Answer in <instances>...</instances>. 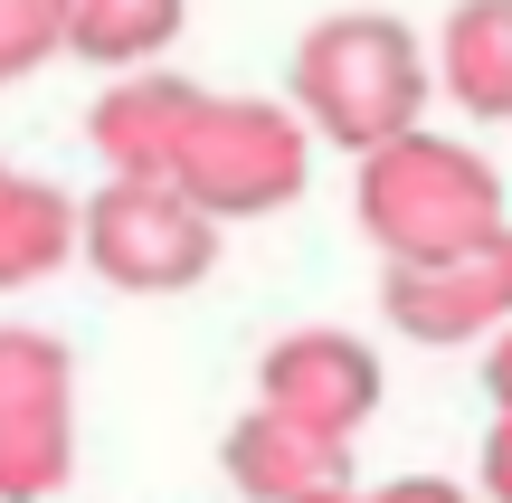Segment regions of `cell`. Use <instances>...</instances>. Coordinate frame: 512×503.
<instances>
[{
  "mask_svg": "<svg viewBox=\"0 0 512 503\" xmlns=\"http://www.w3.org/2000/svg\"><path fill=\"white\" fill-rule=\"evenodd\" d=\"M351 219H361V238L380 257H446V247L503 238L512 200H503L494 152L465 143V133H437L418 114L389 143L351 152Z\"/></svg>",
  "mask_w": 512,
  "mask_h": 503,
  "instance_id": "obj_1",
  "label": "cell"
},
{
  "mask_svg": "<svg viewBox=\"0 0 512 503\" xmlns=\"http://www.w3.org/2000/svg\"><path fill=\"white\" fill-rule=\"evenodd\" d=\"M285 105L313 133V152H370V143H389L399 124H418L437 105L427 38L399 10H332L294 38Z\"/></svg>",
  "mask_w": 512,
  "mask_h": 503,
  "instance_id": "obj_2",
  "label": "cell"
},
{
  "mask_svg": "<svg viewBox=\"0 0 512 503\" xmlns=\"http://www.w3.org/2000/svg\"><path fill=\"white\" fill-rule=\"evenodd\" d=\"M171 181L219 228L285 219L313 190V133L294 124L285 95H209L200 86V105L181 124V152H171Z\"/></svg>",
  "mask_w": 512,
  "mask_h": 503,
  "instance_id": "obj_3",
  "label": "cell"
},
{
  "mask_svg": "<svg viewBox=\"0 0 512 503\" xmlns=\"http://www.w3.org/2000/svg\"><path fill=\"white\" fill-rule=\"evenodd\" d=\"M228 257V228L190 200L181 181H143V171H105L76 200V266L114 295H190Z\"/></svg>",
  "mask_w": 512,
  "mask_h": 503,
  "instance_id": "obj_4",
  "label": "cell"
},
{
  "mask_svg": "<svg viewBox=\"0 0 512 503\" xmlns=\"http://www.w3.org/2000/svg\"><path fill=\"white\" fill-rule=\"evenodd\" d=\"M76 475V352L0 323V503H57Z\"/></svg>",
  "mask_w": 512,
  "mask_h": 503,
  "instance_id": "obj_5",
  "label": "cell"
},
{
  "mask_svg": "<svg viewBox=\"0 0 512 503\" xmlns=\"http://www.w3.org/2000/svg\"><path fill=\"white\" fill-rule=\"evenodd\" d=\"M380 323L418 352H484L512 323V228L446 257H380Z\"/></svg>",
  "mask_w": 512,
  "mask_h": 503,
  "instance_id": "obj_6",
  "label": "cell"
},
{
  "mask_svg": "<svg viewBox=\"0 0 512 503\" xmlns=\"http://www.w3.org/2000/svg\"><path fill=\"white\" fill-rule=\"evenodd\" d=\"M256 399L304 418V428H323V437H342V447H361V428L389 399V371L342 323H294V333H275L266 352H256Z\"/></svg>",
  "mask_w": 512,
  "mask_h": 503,
  "instance_id": "obj_7",
  "label": "cell"
},
{
  "mask_svg": "<svg viewBox=\"0 0 512 503\" xmlns=\"http://www.w3.org/2000/svg\"><path fill=\"white\" fill-rule=\"evenodd\" d=\"M190 105H200V76H181L171 57L114 67V86H95V105H86L95 162L105 171H143V181H171V152H181Z\"/></svg>",
  "mask_w": 512,
  "mask_h": 503,
  "instance_id": "obj_8",
  "label": "cell"
},
{
  "mask_svg": "<svg viewBox=\"0 0 512 503\" xmlns=\"http://www.w3.org/2000/svg\"><path fill=\"white\" fill-rule=\"evenodd\" d=\"M219 466H228V494H238V503H304L323 485H351V447H342V437L304 428V418L266 409V399L228 428Z\"/></svg>",
  "mask_w": 512,
  "mask_h": 503,
  "instance_id": "obj_9",
  "label": "cell"
},
{
  "mask_svg": "<svg viewBox=\"0 0 512 503\" xmlns=\"http://www.w3.org/2000/svg\"><path fill=\"white\" fill-rule=\"evenodd\" d=\"M427 76L465 124H512V0H456L427 48Z\"/></svg>",
  "mask_w": 512,
  "mask_h": 503,
  "instance_id": "obj_10",
  "label": "cell"
},
{
  "mask_svg": "<svg viewBox=\"0 0 512 503\" xmlns=\"http://www.w3.org/2000/svg\"><path fill=\"white\" fill-rule=\"evenodd\" d=\"M67 266H76V190L0 162V295H29Z\"/></svg>",
  "mask_w": 512,
  "mask_h": 503,
  "instance_id": "obj_11",
  "label": "cell"
},
{
  "mask_svg": "<svg viewBox=\"0 0 512 503\" xmlns=\"http://www.w3.org/2000/svg\"><path fill=\"white\" fill-rule=\"evenodd\" d=\"M190 29V0H67V57L86 67H152Z\"/></svg>",
  "mask_w": 512,
  "mask_h": 503,
  "instance_id": "obj_12",
  "label": "cell"
},
{
  "mask_svg": "<svg viewBox=\"0 0 512 503\" xmlns=\"http://www.w3.org/2000/svg\"><path fill=\"white\" fill-rule=\"evenodd\" d=\"M67 57V0H0V86H29Z\"/></svg>",
  "mask_w": 512,
  "mask_h": 503,
  "instance_id": "obj_13",
  "label": "cell"
},
{
  "mask_svg": "<svg viewBox=\"0 0 512 503\" xmlns=\"http://www.w3.org/2000/svg\"><path fill=\"white\" fill-rule=\"evenodd\" d=\"M370 503H484L465 475H389V485H361Z\"/></svg>",
  "mask_w": 512,
  "mask_h": 503,
  "instance_id": "obj_14",
  "label": "cell"
},
{
  "mask_svg": "<svg viewBox=\"0 0 512 503\" xmlns=\"http://www.w3.org/2000/svg\"><path fill=\"white\" fill-rule=\"evenodd\" d=\"M304 503H370L361 485H323V494H304Z\"/></svg>",
  "mask_w": 512,
  "mask_h": 503,
  "instance_id": "obj_15",
  "label": "cell"
}]
</instances>
